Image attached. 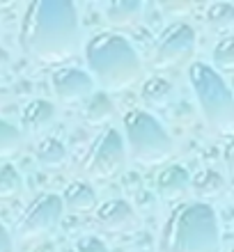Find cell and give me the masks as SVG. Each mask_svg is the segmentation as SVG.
I'll return each mask as SVG.
<instances>
[{"label": "cell", "instance_id": "16", "mask_svg": "<svg viewBox=\"0 0 234 252\" xmlns=\"http://www.w3.org/2000/svg\"><path fill=\"white\" fill-rule=\"evenodd\" d=\"M113 115H115V103H113V99L108 96V92H92L85 99L83 117L87 120V124L101 126V124H106Z\"/></svg>", "mask_w": 234, "mask_h": 252}, {"label": "cell", "instance_id": "3", "mask_svg": "<svg viewBox=\"0 0 234 252\" xmlns=\"http://www.w3.org/2000/svg\"><path fill=\"white\" fill-rule=\"evenodd\" d=\"M90 73L103 90H127L142 76V60L134 44L117 32H99L85 44ZM92 78V80H94Z\"/></svg>", "mask_w": 234, "mask_h": 252}, {"label": "cell", "instance_id": "20", "mask_svg": "<svg viewBox=\"0 0 234 252\" xmlns=\"http://www.w3.org/2000/svg\"><path fill=\"white\" fill-rule=\"evenodd\" d=\"M211 58H214V66H211L214 71H218L221 76L223 73H232V69H234V39L232 37H223L214 46Z\"/></svg>", "mask_w": 234, "mask_h": 252}, {"label": "cell", "instance_id": "5", "mask_svg": "<svg viewBox=\"0 0 234 252\" xmlns=\"http://www.w3.org/2000/svg\"><path fill=\"white\" fill-rule=\"evenodd\" d=\"M124 138L135 160L145 165L166 163L174 154V140L152 113L147 110H129L124 115Z\"/></svg>", "mask_w": 234, "mask_h": 252}, {"label": "cell", "instance_id": "7", "mask_svg": "<svg viewBox=\"0 0 234 252\" xmlns=\"http://www.w3.org/2000/svg\"><path fill=\"white\" fill-rule=\"evenodd\" d=\"M62 199L60 195H53V192H41L28 204V209L19 216L16 220V227H14V234L16 239L21 241H34L46 236L51 229H53L62 218Z\"/></svg>", "mask_w": 234, "mask_h": 252}, {"label": "cell", "instance_id": "10", "mask_svg": "<svg viewBox=\"0 0 234 252\" xmlns=\"http://www.w3.org/2000/svg\"><path fill=\"white\" fill-rule=\"evenodd\" d=\"M97 222L101 229L113 234L131 232L138 227V213L127 199H108L97 209Z\"/></svg>", "mask_w": 234, "mask_h": 252}, {"label": "cell", "instance_id": "22", "mask_svg": "<svg viewBox=\"0 0 234 252\" xmlns=\"http://www.w3.org/2000/svg\"><path fill=\"white\" fill-rule=\"evenodd\" d=\"M21 145H23V133L12 124H7L5 120H0V158L14 156L21 149Z\"/></svg>", "mask_w": 234, "mask_h": 252}, {"label": "cell", "instance_id": "21", "mask_svg": "<svg viewBox=\"0 0 234 252\" xmlns=\"http://www.w3.org/2000/svg\"><path fill=\"white\" fill-rule=\"evenodd\" d=\"M204 19L214 30H228L234 23V5L232 2H214L207 7Z\"/></svg>", "mask_w": 234, "mask_h": 252}, {"label": "cell", "instance_id": "14", "mask_svg": "<svg viewBox=\"0 0 234 252\" xmlns=\"http://www.w3.org/2000/svg\"><path fill=\"white\" fill-rule=\"evenodd\" d=\"M191 188H193L195 197L207 204L209 199H216L225 190V177L214 167H204L191 179Z\"/></svg>", "mask_w": 234, "mask_h": 252}, {"label": "cell", "instance_id": "18", "mask_svg": "<svg viewBox=\"0 0 234 252\" xmlns=\"http://www.w3.org/2000/svg\"><path fill=\"white\" fill-rule=\"evenodd\" d=\"M140 96L149 108H163L172 99V83L163 76H152L142 83Z\"/></svg>", "mask_w": 234, "mask_h": 252}, {"label": "cell", "instance_id": "4", "mask_svg": "<svg viewBox=\"0 0 234 252\" xmlns=\"http://www.w3.org/2000/svg\"><path fill=\"white\" fill-rule=\"evenodd\" d=\"M188 83L204 120L218 133L230 135L234 128V99L225 78L204 62H193L188 69Z\"/></svg>", "mask_w": 234, "mask_h": 252}, {"label": "cell", "instance_id": "12", "mask_svg": "<svg viewBox=\"0 0 234 252\" xmlns=\"http://www.w3.org/2000/svg\"><path fill=\"white\" fill-rule=\"evenodd\" d=\"M58 117V110L48 99H33L28 101L23 110H21V124L28 133L33 135H39L46 128H51Z\"/></svg>", "mask_w": 234, "mask_h": 252}, {"label": "cell", "instance_id": "15", "mask_svg": "<svg viewBox=\"0 0 234 252\" xmlns=\"http://www.w3.org/2000/svg\"><path fill=\"white\" fill-rule=\"evenodd\" d=\"M34 158L39 163L41 167H46V170H60L65 163H67L69 154H67V147L65 142L53 135H48V138L39 140V145L34 147Z\"/></svg>", "mask_w": 234, "mask_h": 252}, {"label": "cell", "instance_id": "8", "mask_svg": "<svg viewBox=\"0 0 234 252\" xmlns=\"http://www.w3.org/2000/svg\"><path fill=\"white\" fill-rule=\"evenodd\" d=\"M195 53V30L186 21H174L159 34L152 48V60L159 69L177 66Z\"/></svg>", "mask_w": 234, "mask_h": 252}, {"label": "cell", "instance_id": "19", "mask_svg": "<svg viewBox=\"0 0 234 252\" xmlns=\"http://www.w3.org/2000/svg\"><path fill=\"white\" fill-rule=\"evenodd\" d=\"M23 190V177L12 163L0 165V199H12Z\"/></svg>", "mask_w": 234, "mask_h": 252}, {"label": "cell", "instance_id": "9", "mask_svg": "<svg viewBox=\"0 0 234 252\" xmlns=\"http://www.w3.org/2000/svg\"><path fill=\"white\" fill-rule=\"evenodd\" d=\"M51 85L62 103H78L94 92L92 76L80 66H60L51 73Z\"/></svg>", "mask_w": 234, "mask_h": 252}, {"label": "cell", "instance_id": "1", "mask_svg": "<svg viewBox=\"0 0 234 252\" xmlns=\"http://www.w3.org/2000/svg\"><path fill=\"white\" fill-rule=\"evenodd\" d=\"M21 46L41 64H60L80 46V19L69 0H34L21 23Z\"/></svg>", "mask_w": 234, "mask_h": 252}, {"label": "cell", "instance_id": "6", "mask_svg": "<svg viewBox=\"0 0 234 252\" xmlns=\"http://www.w3.org/2000/svg\"><path fill=\"white\" fill-rule=\"evenodd\" d=\"M124 163H127V147L122 133L117 128H106L90 145L83 158V170L92 179L106 181L117 177L124 170Z\"/></svg>", "mask_w": 234, "mask_h": 252}, {"label": "cell", "instance_id": "2", "mask_svg": "<svg viewBox=\"0 0 234 252\" xmlns=\"http://www.w3.org/2000/svg\"><path fill=\"white\" fill-rule=\"evenodd\" d=\"M159 252H221V227L214 206L184 202L167 216Z\"/></svg>", "mask_w": 234, "mask_h": 252}, {"label": "cell", "instance_id": "23", "mask_svg": "<svg viewBox=\"0 0 234 252\" xmlns=\"http://www.w3.org/2000/svg\"><path fill=\"white\" fill-rule=\"evenodd\" d=\"M76 252H110V248L99 236H83L76 243Z\"/></svg>", "mask_w": 234, "mask_h": 252}, {"label": "cell", "instance_id": "17", "mask_svg": "<svg viewBox=\"0 0 234 252\" xmlns=\"http://www.w3.org/2000/svg\"><path fill=\"white\" fill-rule=\"evenodd\" d=\"M142 2L140 0H113L106 5V19L113 26H134L135 21L140 19Z\"/></svg>", "mask_w": 234, "mask_h": 252}, {"label": "cell", "instance_id": "11", "mask_svg": "<svg viewBox=\"0 0 234 252\" xmlns=\"http://www.w3.org/2000/svg\"><path fill=\"white\" fill-rule=\"evenodd\" d=\"M191 188V174L184 165H167L156 177V192L166 202H179Z\"/></svg>", "mask_w": 234, "mask_h": 252}, {"label": "cell", "instance_id": "24", "mask_svg": "<svg viewBox=\"0 0 234 252\" xmlns=\"http://www.w3.org/2000/svg\"><path fill=\"white\" fill-rule=\"evenodd\" d=\"M0 252H14V239L2 222H0Z\"/></svg>", "mask_w": 234, "mask_h": 252}, {"label": "cell", "instance_id": "13", "mask_svg": "<svg viewBox=\"0 0 234 252\" xmlns=\"http://www.w3.org/2000/svg\"><path fill=\"white\" fill-rule=\"evenodd\" d=\"M62 206H67L69 211L87 213L97 206V190L87 181H71L65 192H62Z\"/></svg>", "mask_w": 234, "mask_h": 252}]
</instances>
